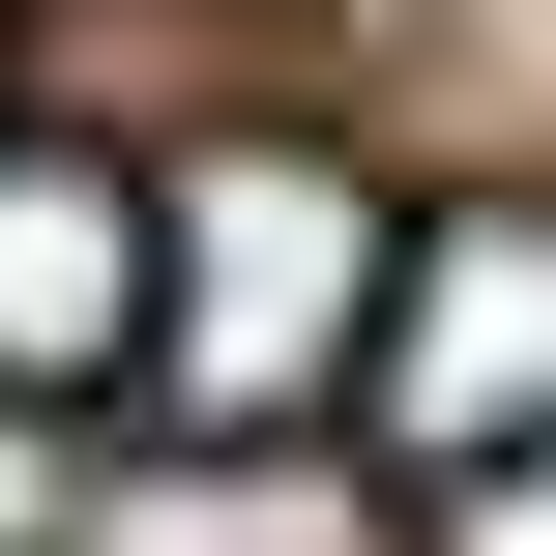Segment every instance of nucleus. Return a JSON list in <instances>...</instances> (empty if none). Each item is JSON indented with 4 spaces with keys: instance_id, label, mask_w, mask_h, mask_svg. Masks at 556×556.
I'll list each match as a JSON object with an SVG mask.
<instances>
[{
    "instance_id": "nucleus-4",
    "label": "nucleus",
    "mask_w": 556,
    "mask_h": 556,
    "mask_svg": "<svg viewBox=\"0 0 556 556\" xmlns=\"http://www.w3.org/2000/svg\"><path fill=\"white\" fill-rule=\"evenodd\" d=\"M440 556H556V440H528V469H469V498H440Z\"/></svg>"
},
{
    "instance_id": "nucleus-2",
    "label": "nucleus",
    "mask_w": 556,
    "mask_h": 556,
    "mask_svg": "<svg viewBox=\"0 0 556 556\" xmlns=\"http://www.w3.org/2000/svg\"><path fill=\"white\" fill-rule=\"evenodd\" d=\"M352 440H381V469H440V498L556 440V205H440V235H381Z\"/></svg>"
},
{
    "instance_id": "nucleus-1",
    "label": "nucleus",
    "mask_w": 556,
    "mask_h": 556,
    "mask_svg": "<svg viewBox=\"0 0 556 556\" xmlns=\"http://www.w3.org/2000/svg\"><path fill=\"white\" fill-rule=\"evenodd\" d=\"M381 176L323 117H205L147 147V440H352V323H381Z\"/></svg>"
},
{
    "instance_id": "nucleus-3",
    "label": "nucleus",
    "mask_w": 556,
    "mask_h": 556,
    "mask_svg": "<svg viewBox=\"0 0 556 556\" xmlns=\"http://www.w3.org/2000/svg\"><path fill=\"white\" fill-rule=\"evenodd\" d=\"M0 410H147V147L0 117Z\"/></svg>"
}]
</instances>
